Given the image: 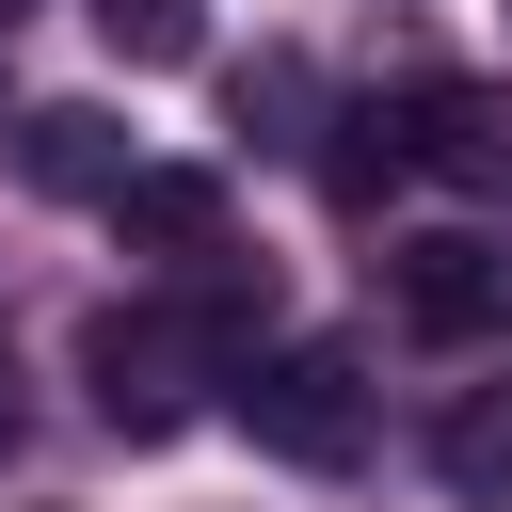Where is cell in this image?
Segmentation results:
<instances>
[{
    "label": "cell",
    "mask_w": 512,
    "mask_h": 512,
    "mask_svg": "<svg viewBox=\"0 0 512 512\" xmlns=\"http://www.w3.org/2000/svg\"><path fill=\"white\" fill-rule=\"evenodd\" d=\"M256 320H272V272L208 256V272H176L160 304H96V320H80V384H96V416H112L128 448H160V432L208 416V384L256 368Z\"/></svg>",
    "instance_id": "1"
},
{
    "label": "cell",
    "mask_w": 512,
    "mask_h": 512,
    "mask_svg": "<svg viewBox=\"0 0 512 512\" xmlns=\"http://www.w3.org/2000/svg\"><path fill=\"white\" fill-rule=\"evenodd\" d=\"M224 416H240L272 464H320V480H336V464L368 448V368H352L336 336H272V352L224 384Z\"/></svg>",
    "instance_id": "2"
},
{
    "label": "cell",
    "mask_w": 512,
    "mask_h": 512,
    "mask_svg": "<svg viewBox=\"0 0 512 512\" xmlns=\"http://www.w3.org/2000/svg\"><path fill=\"white\" fill-rule=\"evenodd\" d=\"M384 304L416 336H512V240H384Z\"/></svg>",
    "instance_id": "3"
},
{
    "label": "cell",
    "mask_w": 512,
    "mask_h": 512,
    "mask_svg": "<svg viewBox=\"0 0 512 512\" xmlns=\"http://www.w3.org/2000/svg\"><path fill=\"white\" fill-rule=\"evenodd\" d=\"M400 112H416V176L512 208V96L496 80H400Z\"/></svg>",
    "instance_id": "4"
},
{
    "label": "cell",
    "mask_w": 512,
    "mask_h": 512,
    "mask_svg": "<svg viewBox=\"0 0 512 512\" xmlns=\"http://www.w3.org/2000/svg\"><path fill=\"white\" fill-rule=\"evenodd\" d=\"M16 176H32V192H64V208H128L144 144H128L96 96H48V112H16Z\"/></svg>",
    "instance_id": "5"
},
{
    "label": "cell",
    "mask_w": 512,
    "mask_h": 512,
    "mask_svg": "<svg viewBox=\"0 0 512 512\" xmlns=\"http://www.w3.org/2000/svg\"><path fill=\"white\" fill-rule=\"evenodd\" d=\"M400 176H416V112H400V96H336V112H320V192H336V208H384Z\"/></svg>",
    "instance_id": "6"
},
{
    "label": "cell",
    "mask_w": 512,
    "mask_h": 512,
    "mask_svg": "<svg viewBox=\"0 0 512 512\" xmlns=\"http://www.w3.org/2000/svg\"><path fill=\"white\" fill-rule=\"evenodd\" d=\"M112 224H128V256H160V272H208V256H224V176H160V160H144Z\"/></svg>",
    "instance_id": "7"
},
{
    "label": "cell",
    "mask_w": 512,
    "mask_h": 512,
    "mask_svg": "<svg viewBox=\"0 0 512 512\" xmlns=\"http://www.w3.org/2000/svg\"><path fill=\"white\" fill-rule=\"evenodd\" d=\"M432 480H448L464 512H512V384H464V400H448V432H432Z\"/></svg>",
    "instance_id": "8"
},
{
    "label": "cell",
    "mask_w": 512,
    "mask_h": 512,
    "mask_svg": "<svg viewBox=\"0 0 512 512\" xmlns=\"http://www.w3.org/2000/svg\"><path fill=\"white\" fill-rule=\"evenodd\" d=\"M96 32H112V64H128V80H160V64H192V48H208V0H96Z\"/></svg>",
    "instance_id": "9"
},
{
    "label": "cell",
    "mask_w": 512,
    "mask_h": 512,
    "mask_svg": "<svg viewBox=\"0 0 512 512\" xmlns=\"http://www.w3.org/2000/svg\"><path fill=\"white\" fill-rule=\"evenodd\" d=\"M224 112H240L256 144H304V112H320V80H304V48H256V64L224 80Z\"/></svg>",
    "instance_id": "10"
},
{
    "label": "cell",
    "mask_w": 512,
    "mask_h": 512,
    "mask_svg": "<svg viewBox=\"0 0 512 512\" xmlns=\"http://www.w3.org/2000/svg\"><path fill=\"white\" fill-rule=\"evenodd\" d=\"M0 448H16V352H0Z\"/></svg>",
    "instance_id": "11"
},
{
    "label": "cell",
    "mask_w": 512,
    "mask_h": 512,
    "mask_svg": "<svg viewBox=\"0 0 512 512\" xmlns=\"http://www.w3.org/2000/svg\"><path fill=\"white\" fill-rule=\"evenodd\" d=\"M0 16H32V0H0Z\"/></svg>",
    "instance_id": "12"
}]
</instances>
